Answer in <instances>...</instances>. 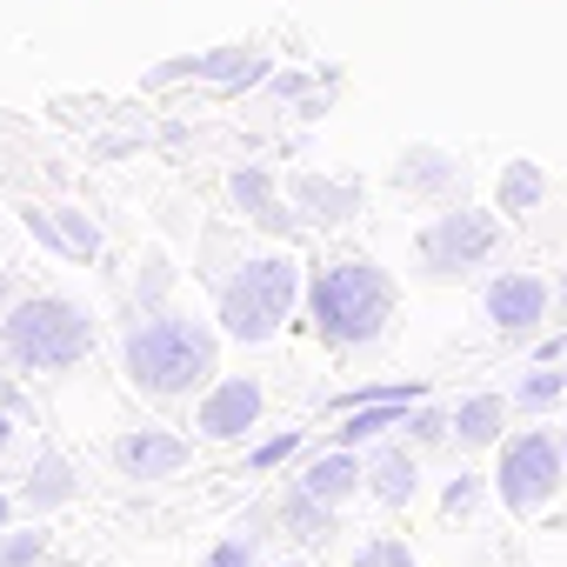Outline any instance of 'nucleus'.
Here are the masks:
<instances>
[{"label":"nucleus","instance_id":"412c9836","mask_svg":"<svg viewBox=\"0 0 567 567\" xmlns=\"http://www.w3.org/2000/svg\"><path fill=\"white\" fill-rule=\"evenodd\" d=\"M48 534L41 527H0V567H41Z\"/></svg>","mask_w":567,"mask_h":567},{"label":"nucleus","instance_id":"4468645a","mask_svg":"<svg viewBox=\"0 0 567 567\" xmlns=\"http://www.w3.org/2000/svg\"><path fill=\"white\" fill-rule=\"evenodd\" d=\"M301 487H308L315 501H328V507H348V501L368 487V461H361L354 447H328L321 461L301 467Z\"/></svg>","mask_w":567,"mask_h":567},{"label":"nucleus","instance_id":"a878e982","mask_svg":"<svg viewBox=\"0 0 567 567\" xmlns=\"http://www.w3.org/2000/svg\"><path fill=\"white\" fill-rule=\"evenodd\" d=\"M0 408H8V414H28V401H21V388H14V381H0Z\"/></svg>","mask_w":567,"mask_h":567},{"label":"nucleus","instance_id":"423d86ee","mask_svg":"<svg viewBox=\"0 0 567 567\" xmlns=\"http://www.w3.org/2000/svg\"><path fill=\"white\" fill-rule=\"evenodd\" d=\"M560 481H567V454H560L554 434H514V441H501L494 494H501L507 514H534V507H547V501L560 494Z\"/></svg>","mask_w":567,"mask_h":567},{"label":"nucleus","instance_id":"aec40b11","mask_svg":"<svg viewBox=\"0 0 567 567\" xmlns=\"http://www.w3.org/2000/svg\"><path fill=\"white\" fill-rule=\"evenodd\" d=\"M554 401H567V374H560L554 361L534 368L527 381H514V408H534V414H540V408H554Z\"/></svg>","mask_w":567,"mask_h":567},{"label":"nucleus","instance_id":"c85d7f7f","mask_svg":"<svg viewBox=\"0 0 567 567\" xmlns=\"http://www.w3.org/2000/svg\"><path fill=\"white\" fill-rule=\"evenodd\" d=\"M280 567H308V560H280Z\"/></svg>","mask_w":567,"mask_h":567},{"label":"nucleus","instance_id":"9b49d317","mask_svg":"<svg viewBox=\"0 0 567 567\" xmlns=\"http://www.w3.org/2000/svg\"><path fill=\"white\" fill-rule=\"evenodd\" d=\"M74 494H81V474H74V461H68L61 447H41V454H34V467L21 474V494H14V501H21V514H28V520H41V514L68 507Z\"/></svg>","mask_w":567,"mask_h":567},{"label":"nucleus","instance_id":"4be33fe9","mask_svg":"<svg viewBox=\"0 0 567 567\" xmlns=\"http://www.w3.org/2000/svg\"><path fill=\"white\" fill-rule=\"evenodd\" d=\"M348 567H421V560H414V547H408V540L374 534V540H361V547H354V560H348Z\"/></svg>","mask_w":567,"mask_h":567},{"label":"nucleus","instance_id":"393cba45","mask_svg":"<svg viewBox=\"0 0 567 567\" xmlns=\"http://www.w3.org/2000/svg\"><path fill=\"white\" fill-rule=\"evenodd\" d=\"M474 501H481V481L474 474H461V481H447V494H441V507L461 520V514H474Z\"/></svg>","mask_w":567,"mask_h":567},{"label":"nucleus","instance_id":"dca6fc26","mask_svg":"<svg viewBox=\"0 0 567 567\" xmlns=\"http://www.w3.org/2000/svg\"><path fill=\"white\" fill-rule=\"evenodd\" d=\"M501 427H507V401H501V394H467V401L454 408V441H461V447H494Z\"/></svg>","mask_w":567,"mask_h":567},{"label":"nucleus","instance_id":"f03ea898","mask_svg":"<svg viewBox=\"0 0 567 567\" xmlns=\"http://www.w3.org/2000/svg\"><path fill=\"white\" fill-rule=\"evenodd\" d=\"M394 301L401 295L374 254H334L308 288V315L328 348H374L394 321Z\"/></svg>","mask_w":567,"mask_h":567},{"label":"nucleus","instance_id":"f257e3e1","mask_svg":"<svg viewBox=\"0 0 567 567\" xmlns=\"http://www.w3.org/2000/svg\"><path fill=\"white\" fill-rule=\"evenodd\" d=\"M121 374L134 394L147 401H181L194 388H214L220 381V334L194 315H174V308H154L127 328L121 341Z\"/></svg>","mask_w":567,"mask_h":567},{"label":"nucleus","instance_id":"2eb2a0df","mask_svg":"<svg viewBox=\"0 0 567 567\" xmlns=\"http://www.w3.org/2000/svg\"><path fill=\"white\" fill-rule=\"evenodd\" d=\"M368 494H374L381 507H408V501L421 494V461H414L408 447H381V454L368 461Z\"/></svg>","mask_w":567,"mask_h":567},{"label":"nucleus","instance_id":"6e6552de","mask_svg":"<svg viewBox=\"0 0 567 567\" xmlns=\"http://www.w3.org/2000/svg\"><path fill=\"white\" fill-rule=\"evenodd\" d=\"M547 301H554V288H547L534 267H507V274H494V280H487V295H481V308H487V321H494L501 334H534V328L547 321Z\"/></svg>","mask_w":567,"mask_h":567},{"label":"nucleus","instance_id":"f8f14e48","mask_svg":"<svg viewBox=\"0 0 567 567\" xmlns=\"http://www.w3.org/2000/svg\"><path fill=\"white\" fill-rule=\"evenodd\" d=\"M227 194H234V207H240L254 227H267V234H295V227H301L295 200L274 194V174H267V167H240V174L227 181Z\"/></svg>","mask_w":567,"mask_h":567},{"label":"nucleus","instance_id":"20e7f679","mask_svg":"<svg viewBox=\"0 0 567 567\" xmlns=\"http://www.w3.org/2000/svg\"><path fill=\"white\" fill-rule=\"evenodd\" d=\"M295 301H301V260L295 254H254V260H240L220 280V301H214L220 308V334L260 348V341H274L280 328H288Z\"/></svg>","mask_w":567,"mask_h":567},{"label":"nucleus","instance_id":"7ed1b4c3","mask_svg":"<svg viewBox=\"0 0 567 567\" xmlns=\"http://www.w3.org/2000/svg\"><path fill=\"white\" fill-rule=\"evenodd\" d=\"M0 354L14 374H68L94 354V315L74 295H21L0 315Z\"/></svg>","mask_w":567,"mask_h":567},{"label":"nucleus","instance_id":"cd10ccee","mask_svg":"<svg viewBox=\"0 0 567 567\" xmlns=\"http://www.w3.org/2000/svg\"><path fill=\"white\" fill-rule=\"evenodd\" d=\"M14 514H21V501H14V494H0V527H14Z\"/></svg>","mask_w":567,"mask_h":567},{"label":"nucleus","instance_id":"0eeeda50","mask_svg":"<svg viewBox=\"0 0 567 567\" xmlns=\"http://www.w3.org/2000/svg\"><path fill=\"white\" fill-rule=\"evenodd\" d=\"M260 408H267V388L254 374H220L214 388H200L194 427H200V441H240L260 427Z\"/></svg>","mask_w":567,"mask_h":567},{"label":"nucleus","instance_id":"b1692460","mask_svg":"<svg viewBox=\"0 0 567 567\" xmlns=\"http://www.w3.org/2000/svg\"><path fill=\"white\" fill-rule=\"evenodd\" d=\"M295 447H301V427H295V434H274V441H260V447H254V454H247V461H254V467H260V474H267V467H280V461H288V454H295Z\"/></svg>","mask_w":567,"mask_h":567},{"label":"nucleus","instance_id":"1a4fd4ad","mask_svg":"<svg viewBox=\"0 0 567 567\" xmlns=\"http://www.w3.org/2000/svg\"><path fill=\"white\" fill-rule=\"evenodd\" d=\"M194 461V447L181 441V434H167V427H127L121 441H114V467L127 474V481H167V474H181Z\"/></svg>","mask_w":567,"mask_h":567},{"label":"nucleus","instance_id":"ddd939ff","mask_svg":"<svg viewBox=\"0 0 567 567\" xmlns=\"http://www.w3.org/2000/svg\"><path fill=\"white\" fill-rule=\"evenodd\" d=\"M288 200H295V214H301V220H315V227H334V220H348V214L361 207V181H328V174H295V187H288Z\"/></svg>","mask_w":567,"mask_h":567},{"label":"nucleus","instance_id":"c756f323","mask_svg":"<svg viewBox=\"0 0 567 567\" xmlns=\"http://www.w3.org/2000/svg\"><path fill=\"white\" fill-rule=\"evenodd\" d=\"M560 454H567V427H560Z\"/></svg>","mask_w":567,"mask_h":567},{"label":"nucleus","instance_id":"9d476101","mask_svg":"<svg viewBox=\"0 0 567 567\" xmlns=\"http://www.w3.org/2000/svg\"><path fill=\"white\" fill-rule=\"evenodd\" d=\"M461 181H467V167H461L447 147H427V141H421V147H401V154H394V187L414 194V200H447Z\"/></svg>","mask_w":567,"mask_h":567},{"label":"nucleus","instance_id":"5701e85b","mask_svg":"<svg viewBox=\"0 0 567 567\" xmlns=\"http://www.w3.org/2000/svg\"><path fill=\"white\" fill-rule=\"evenodd\" d=\"M408 434H414L421 447H434V441H447V434H454V414H434V408H421V401H414V408H408Z\"/></svg>","mask_w":567,"mask_h":567},{"label":"nucleus","instance_id":"a211bd4d","mask_svg":"<svg viewBox=\"0 0 567 567\" xmlns=\"http://www.w3.org/2000/svg\"><path fill=\"white\" fill-rule=\"evenodd\" d=\"M280 527L301 534V540H328V534H334V507H328V501H315V494L295 481L288 494H280Z\"/></svg>","mask_w":567,"mask_h":567},{"label":"nucleus","instance_id":"bb28decb","mask_svg":"<svg viewBox=\"0 0 567 567\" xmlns=\"http://www.w3.org/2000/svg\"><path fill=\"white\" fill-rule=\"evenodd\" d=\"M14 421H21V414H8V408H0V454L14 447Z\"/></svg>","mask_w":567,"mask_h":567},{"label":"nucleus","instance_id":"6ab92c4d","mask_svg":"<svg viewBox=\"0 0 567 567\" xmlns=\"http://www.w3.org/2000/svg\"><path fill=\"white\" fill-rule=\"evenodd\" d=\"M260 527H267V514L240 520L227 540H214V547H207V560H200V567H254V560H260Z\"/></svg>","mask_w":567,"mask_h":567},{"label":"nucleus","instance_id":"f3484780","mask_svg":"<svg viewBox=\"0 0 567 567\" xmlns=\"http://www.w3.org/2000/svg\"><path fill=\"white\" fill-rule=\"evenodd\" d=\"M540 200H547V174H540V161H507L501 181H494V207H501V214H534Z\"/></svg>","mask_w":567,"mask_h":567},{"label":"nucleus","instance_id":"39448f33","mask_svg":"<svg viewBox=\"0 0 567 567\" xmlns=\"http://www.w3.org/2000/svg\"><path fill=\"white\" fill-rule=\"evenodd\" d=\"M421 267L434 280H454V274H474L481 260H494L501 247V207H441L427 227H421Z\"/></svg>","mask_w":567,"mask_h":567}]
</instances>
